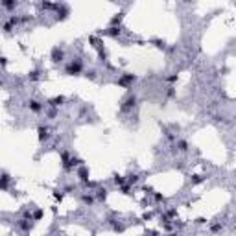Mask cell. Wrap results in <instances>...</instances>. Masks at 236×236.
<instances>
[{
    "instance_id": "obj_13",
    "label": "cell",
    "mask_w": 236,
    "mask_h": 236,
    "mask_svg": "<svg viewBox=\"0 0 236 236\" xmlns=\"http://www.w3.org/2000/svg\"><path fill=\"white\" fill-rule=\"evenodd\" d=\"M205 177L203 175H194V179H192V184H199V183H203Z\"/></svg>"
},
{
    "instance_id": "obj_3",
    "label": "cell",
    "mask_w": 236,
    "mask_h": 236,
    "mask_svg": "<svg viewBox=\"0 0 236 236\" xmlns=\"http://www.w3.org/2000/svg\"><path fill=\"white\" fill-rule=\"evenodd\" d=\"M37 133H39V140H41V142H44V140L50 138V129L46 127V125H39Z\"/></svg>"
},
{
    "instance_id": "obj_7",
    "label": "cell",
    "mask_w": 236,
    "mask_h": 236,
    "mask_svg": "<svg viewBox=\"0 0 236 236\" xmlns=\"http://www.w3.org/2000/svg\"><path fill=\"white\" fill-rule=\"evenodd\" d=\"M135 79H137V78H135L133 74H129V76H122V78H120V85H127V83H133Z\"/></svg>"
},
{
    "instance_id": "obj_16",
    "label": "cell",
    "mask_w": 236,
    "mask_h": 236,
    "mask_svg": "<svg viewBox=\"0 0 236 236\" xmlns=\"http://www.w3.org/2000/svg\"><path fill=\"white\" fill-rule=\"evenodd\" d=\"M83 203H87V205H90V203H92L94 201V197H92V195H83Z\"/></svg>"
},
{
    "instance_id": "obj_9",
    "label": "cell",
    "mask_w": 236,
    "mask_h": 236,
    "mask_svg": "<svg viewBox=\"0 0 236 236\" xmlns=\"http://www.w3.org/2000/svg\"><path fill=\"white\" fill-rule=\"evenodd\" d=\"M96 197L100 199V201H103V199L107 197V188H98V192H96Z\"/></svg>"
},
{
    "instance_id": "obj_10",
    "label": "cell",
    "mask_w": 236,
    "mask_h": 236,
    "mask_svg": "<svg viewBox=\"0 0 236 236\" xmlns=\"http://www.w3.org/2000/svg\"><path fill=\"white\" fill-rule=\"evenodd\" d=\"M8 183H9V177H8L6 173H4V175H2V179H0V188H6V186H8Z\"/></svg>"
},
{
    "instance_id": "obj_18",
    "label": "cell",
    "mask_w": 236,
    "mask_h": 236,
    "mask_svg": "<svg viewBox=\"0 0 236 236\" xmlns=\"http://www.w3.org/2000/svg\"><path fill=\"white\" fill-rule=\"evenodd\" d=\"M155 199H157V201H164V195H160V194H155Z\"/></svg>"
},
{
    "instance_id": "obj_14",
    "label": "cell",
    "mask_w": 236,
    "mask_h": 236,
    "mask_svg": "<svg viewBox=\"0 0 236 236\" xmlns=\"http://www.w3.org/2000/svg\"><path fill=\"white\" fill-rule=\"evenodd\" d=\"M127 183H129V184H137V183H138V175H137V173H135V175H129Z\"/></svg>"
},
{
    "instance_id": "obj_2",
    "label": "cell",
    "mask_w": 236,
    "mask_h": 236,
    "mask_svg": "<svg viewBox=\"0 0 236 236\" xmlns=\"http://www.w3.org/2000/svg\"><path fill=\"white\" fill-rule=\"evenodd\" d=\"M135 103H137V96H135V94H129V96L124 100V103H122V111H129V109H133Z\"/></svg>"
},
{
    "instance_id": "obj_6",
    "label": "cell",
    "mask_w": 236,
    "mask_h": 236,
    "mask_svg": "<svg viewBox=\"0 0 236 236\" xmlns=\"http://www.w3.org/2000/svg\"><path fill=\"white\" fill-rule=\"evenodd\" d=\"M52 59L54 61H63V48H59V46H56L52 50Z\"/></svg>"
},
{
    "instance_id": "obj_5",
    "label": "cell",
    "mask_w": 236,
    "mask_h": 236,
    "mask_svg": "<svg viewBox=\"0 0 236 236\" xmlns=\"http://www.w3.org/2000/svg\"><path fill=\"white\" fill-rule=\"evenodd\" d=\"M17 227L19 229H22V230H32V227H33V225H32V219H19V222H17Z\"/></svg>"
},
{
    "instance_id": "obj_1",
    "label": "cell",
    "mask_w": 236,
    "mask_h": 236,
    "mask_svg": "<svg viewBox=\"0 0 236 236\" xmlns=\"http://www.w3.org/2000/svg\"><path fill=\"white\" fill-rule=\"evenodd\" d=\"M81 61H70L68 65H67V68H65V72L67 74H70V76H74V74H79L81 72Z\"/></svg>"
},
{
    "instance_id": "obj_11",
    "label": "cell",
    "mask_w": 236,
    "mask_h": 236,
    "mask_svg": "<svg viewBox=\"0 0 236 236\" xmlns=\"http://www.w3.org/2000/svg\"><path fill=\"white\" fill-rule=\"evenodd\" d=\"M124 183H125V179L122 177V175H114V184H116V186H122Z\"/></svg>"
},
{
    "instance_id": "obj_12",
    "label": "cell",
    "mask_w": 236,
    "mask_h": 236,
    "mask_svg": "<svg viewBox=\"0 0 236 236\" xmlns=\"http://www.w3.org/2000/svg\"><path fill=\"white\" fill-rule=\"evenodd\" d=\"M0 6L6 8V9H13V8H17V2H2Z\"/></svg>"
},
{
    "instance_id": "obj_15",
    "label": "cell",
    "mask_w": 236,
    "mask_h": 236,
    "mask_svg": "<svg viewBox=\"0 0 236 236\" xmlns=\"http://www.w3.org/2000/svg\"><path fill=\"white\" fill-rule=\"evenodd\" d=\"M177 146H179V149H181V151H186V149H188V144L184 142V140H179V144H177Z\"/></svg>"
},
{
    "instance_id": "obj_4",
    "label": "cell",
    "mask_w": 236,
    "mask_h": 236,
    "mask_svg": "<svg viewBox=\"0 0 236 236\" xmlns=\"http://www.w3.org/2000/svg\"><path fill=\"white\" fill-rule=\"evenodd\" d=\"M28 107H30V111H33V113H41L43 111V103L37 102V100H30Z\"/></svg>"
},
{
    "instance_id": "obj_17",
    "label": "cell",
    "mask_w": 236,
    "mask_h": 236,
    "mask_svg": "<svg viewBox=\"0 0 236 236\" xmlns=\"http://www.w3.org/2000/svg\"><path fill=\"white\" fill-rule=\"evenodd\" d=\"M41 218H43V210H37V212L32 216V219H41Z\"/></svg>"
},
{
    "instance_id": "obj_8",
    "label": "cell",
    "mask_w": 236,
    "mask_h": 236,
    "mask_svg": "<svg viewBox=\"0 0 236 236\" xmlns=\"http://www.w3.org/2000/svg\"><path fill=\"white\" fill-rule=\"evenodd\" d=\"M63 102H65L63 96H56V98L50 100V105H52V107H57V105H63Z\"/></svg>"
}]
</instances>
